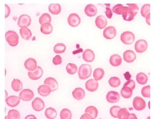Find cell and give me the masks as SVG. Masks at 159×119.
<instances>
[{
    "label": "cell",
    "mask_w": 159,
    "mask_h": 119,
    "mask_svg": "<svg viewBox=\"0 0 159 119\" xmlns=\"http://www.w3.org/2000/svg\"><path fill=\"white\" fill-rule=\"evenodd\" d=\"M66 70L70 75H74L77 72V67L74 64L69 63L66 67Z\"/></svg>",
    "instance_id": "74e56055"
},
{
    "label": "cell",
    "mask_w": 159,
    "mask_h": 119,
    "mask_svg": "<svg viewBox=\"0 0 159 119\" xmlns=\"http://www.w3.org/2000/svg\"><path fill=\"white\" fill-rule=\"evenodd\" d=\"M120 95L119 93L115 91L108 92L106 95L107 102L111 103H115L119 102L120 99Z\"/></svg>",
    "instance_id": "7c38bea8"
},
{
    "label": "cell",
    "mask_w": 159,
    "mask_h": 119,
    "mask_svg": "<svg viewBox=\"0 0 159 119\" xmlns=\"http://www.w3.org/2000/svg\"><path fill=\"white\" fill-rule=\"evenodd\" d=\"M105 74V72L103 69L97 68L93 72V77L94 79L97 81L101 80L103 78Z\"/></svg>",
    "instance_id": "d6a6232c"
},
{
    "label": "cell",
    "mask_w": 159,
    "mask_h": 119,
    "mask_svg": "<svg viewBox=\"0 0 159 119\" xmlns=\"http://www.w3.org/2000/svg\"><path fill=\"white\" fill-rule=\"evenodd\" d=\"M66 50V46L63 43H57L54 46V51L56 54H61L65 53Z\"/></svg>",
    "instance_id": "e575fe53"
},
{
    "label": "cell",
    "mask_w": 159,
    "mask_h": 119,
    "mask_svg": "<svg viewBox=\"0 0 159 119\" xmlns=\"http://www.w3.org/2000/svg\"><path fill=\"white\" fill-rule=\"evenodd\" d=\"M121 95L124 99H129L132 95L133 90L127 86H123L121 89Z\"/></svg>",
    "instance_id": "83f0119b"
},
{
    "label": "cell",
    "mask_w": 159,
    "mask_h": 119,
    "mask_svg": "<svg viewBox=\"0 0 159 119\" xmlns=\"http://www.w3.org/2000/svg\"><path fill=\"white\" fill-rule=\"evenodd\" d=\"M141 93L142 96L145 98H150V86H144L142 88Z\"/></svg>",
    "instance_id": "ee69618b"
},
{
    "label": "cell",
    "mask_w": 159,
    "mask_h": 119,
    "mask_svg": "<svg viewBox=\"0 0 159 119\" xmlns=\"http://www.w3.org/2000/svg\"><path fill=\"white\" fill-rule=\"evenodd\" d=\"M122 15L123 20L126 21H131L134 18V16L129 11H124Z\"/></svg>",
    "instance_id": "b9f144b4"
},
{
    "label": "cell",
    "mask_w": 159,
    "mask_h": 119,
    "mask_svg": "<svg viewBox=\"0 0 159 119\" xmlns=\"http://www.w3.org/2000/svg\"><path fill=\"white\" fill-rule=\"evenodd\" d=\"M5 6H6V18L8 17V16H9V15H10V12H11V10H10V8H9V6H8V5H5Z\"/></svg>",
    "instance_id": "f907efd6"
},
{
    "label": "cell",
    "mask_w": 159,
    "mask_h": 119,
    "mask_svg": "<svg viewBox=\"0 0 159 119\" xmlns=\"http://www.w3.org/2000/svg\"><path fill=\"white\" fill-rule=\"evenodd\" d=\"M72 95L76 100H80L85 96V93L84 90L81 88H76L72 92Z\"/></svg>",
    "instance_id": "603a6c76"
},
{
    "label": "cell",
    "mask_w": 159,
    "mask_h": 119,
    "mask_svg": "<svg viewBox=\"0 0 159 119\" xmlns=\"http://www.w3.org/2000/svg\"><path fill=\"white\" fill-rule=\"evenodd\" d=\"M129 119H137V117L134 114H130V116Z\"/></svg>",
    "instance_id": "db71d44e"
},
{
    "label": "cell",
    "mask_w": 159,
    "mask_h": 119,
    "mask_svg": "<svg viewBox=\"0 0 159 119\" xmlns=\"http://www.w3.org/2000/svg\"><path fill=\"white\" fill-rule=\"evenodd\" d=\"M80 18L77 13H71L68 18V22L71 27H77L80 24Z\"/></svg>",
    "instance_id": "9c48e42d"
},
{
    "label": "cell",
    "mask_w": 159,
    "mask_h": 119,
    "mask_svg": "<svg viewBox=\"0 0 159 119\" xmlns=\"http://www.w3.org/2000/svg\"><path fill=\"white\" fill-rule=\"evenodd\" d=\"M123 59L125 62L130 63L134 62L136 59V55L133 51L127 50L123 53Z\"/></svg>",
    "instance_id": "4fadbf2b"
},
{
    "label": "cell",
    "mask_w": 159,
    "mask_h": 119,
    "mask_svg": "<svg viewBox=\"0 0 159 119\" xmlns=\"http://www.w3.org/2000/svg\"><path fill=\"white\" fill-rule=\"evenodd\" d=\"M84 12L89 17H93L97 15V9L95 5L92 4H89L85 7Z\"/></svg>",
    "instance_id": "ac0fdd59"
},
{
    "label": "cell",
    "mask_w": 159,
    "mask_h": 119,
    "mask_svg": "<svg viewBox=\"0 0 159 119\" xmlns=\"http://www.w3.org/2000/svg\"><path fill=\"white\" fill-rule=\"evenodd\" d=\"M51 22V17L50 14L48 13H43L39 19V24H42L44 23H50Z\"/></svg>",
    "instance_id": "ab89813d"
},
{
    "label": "cell",
    "mask_w": 159,
    "mask_h": 119,
    "mask_svg": "<svg viewBox=\"0 0 159 119\" xmlns=\"http://www.w3.org/2000/svg\"><path fill=\"white\" fill-rule=\"evenodd\" d=\"M6 118L7 119H18L20 118V114L19 112L16 109H11L8 112V115Z\"/></svg>",
    "instance_id": "d590c367"
},
{
    "label": "cell",
    "mask_w": 159,
    "mask_h": 119,
    "mask_svg": "<svg viewBox=\"0 0 159 119\" xmlns=\"http://www.w3.org/2000/svg\"><path fill=\"white\" fill-rule=\"evenodd\" d=\"M5 37L7 42L11 46H16L19 43V35L16 32L13 31H7L5 34Z\"/></svg>",
    "instance_id": "7a4b0ae2"
},
{
    "label": "cell",
    "mask_w": 159,
    "mask_h": 119,
    "mask_svg": "<svg viewBox=\"0 0 159 119\" xmlns=\"http://www.w3.org/2000/svg\"><path fill=\"white\" fill-rule=\"evenodd\" d=\"M106 9L105 12L107 17L109 19L111 18L113 16V11L109 7H107Z\"/></svg>",
    "instance_id": "c3c4849f"
},
{
    "label": "cell",
    "mask_w": 159,
    "mask_h": 119,
    "mask_svg": "<svg viewBox=\"0 0 159 119\" xmlns=\"http://www.w3.org/2000/svg\"><path fill=\"white\" fill-rule=\"evenodd\" d=\"M130 116V113L126 108H120L118 112V118L120 119H128Z\"/></svg>",
    "instance_id": "1f68e13d"
},
{
    "label": "cell",
    "mask_w": 159,
    "mask_h": 119,
    "mask_svg": "<svg viewBox=\"0 0 159 119\" xmlns=\"http://www.w3.org/2000/svg\"><path fill=\"white\" fill-rule=\"evenodd\" d=\"M45 115L47 118L53 119L57 117V112L54 108L50 107L46 109Z\"/></svg>",
    "instance_id": "4dcf8cb0"
},
{
    "label": "cell",
    "mask_w": 159,
    "mask_h": 119,
    "mask_svg": "<svg viewBox=\"0 0 159 119\" xmlns=\"http://www.w3.org/2000/svg\"><path fill=\"white\" fill-rule=\"evenodd\" d=\"M110 63L113 67H118L121 65L122 62L121 57L118 54H114L110 58Z\"/></svg>",
    "instance_id": "cb8c5ba5"
},
{
    "label": "cell",
    "mask_w": 159,
    "mask_h": 119,
    "mask_svg": "<svg viewBox=\"0 0 159 119\" xmlns=\"http://www.w3.org/2000/svg\"><path fill=\"white\" fill-rule=\"evenodd\" d=\"M148 45L146 41L140 39L137 41L135 44L134 49L138 53H143L148 48Z\"/></svg>",
    "instance_id": "277c9868"
},
{
    "label": "cell",
    "mask_w": 159,
    "mask_h": 119,
    "mask_svg": "<svg viewBox=\"0 0 159 119\" xmlns=\"http://www.w3.org/2000/svg\"><path fill=\"white\" fill-rule=\"evenodd\" d=\"M83 49H80L79 50H78V51H76L75 52H73V53H77L76 54H77V53H80V52H82Z\"/></svg>",
    "instance_id": "11a10c76"
},
{
    "label": "cell",
    "mask_w": 159,
    "mask_h": 119,
    "mask_svg": "<svg viewBox=\"0 0 159 119\" xmlns=\"http://www.w3.org/2000/svg\"><path fill=\"white\" fill-rule=\"evenodd\" d=\"M11 87L15 91H19L22 89V82L19 79H14L11 82Z\"/></svg>",
    "instance_id": "f546056e"
},
{
    "label": "cell",
    "mask_w": 159,
    "mask_h": 119,
    "mask_svg": "<svg viewBox=\"0 0 159 119\" xmlns=\"http://www.w3.org/2000/svg\"><path fill=\"white\" fill-rule=\"evenodd\" d=\"M112 11L114 13L118 15H122V12L125 11H129L128 7L124 6L122 4H117L114 6Z\"/></svg>",
    "instance_id": "484cf974"
},
{
    "label": "cell",
    "mask_w": 159,
    "mask_h": 119,
    "mask_svg": "<svg viewBox=\"0 0 159 119\" xmlns=\"http://www.w3.org/2000/svg\"><path fill=\"white\" fill-rule=\"evenodd\" d=\"M83 59L87 62H92L94 60L95 55L93 51L90 49H87L83 53Z\"/></svg>",
    "instance_id": "e0dca14e"
},
{
    "label": "cell",
    "mask_w": 159,
    "mask_h": 119,
    "mask_svg": "<svg viewBox=\"0 0 159 119\" xmlns=\"http://www.w3.org/2000/svg\"><path fill=\"white\" fill-rule=\"evenodd\" d=\"M99 86L98 81L95 79L88 80L85 83V88L90 92H94L97 90Z\"/></svg>",
    "instance_id": "5bb4252c"
},
{
    "label": "cell",
    "mask_w": 159,
    "mask_h": 119,
    "mask_svg": "<svg viewBox=\"0 0 159 119\" xmlns=\"http://www.w3.org/2000/svg\"><path fill=\"white\" fill-rule=\"evenodd\" d=\"M38 92L40 95L43 97L48 96L51 92V89L48 85H43L40 86L38 88Z\"/></svg>",
    "instance_id": "44dd1931"
},
{
    "label": "cell",
    "mask_w": 159,
    "mask_h": 119,
    "mask_svg": "<svg viewBox=\"0 0 159 119\" xmlns=\"http://www.w3.org/2000/svg\"><path fill=\"white\" fill-rule=\"evenodd\" d=\"M124 76H125V79H126L127 80L130 79L131 77V76L130 74H129L128 72L125 73L124 74Z\"/></svg>",
    "instance_id": "f5cc1de1"
},
{
    "label": "cell",
    "mask_w": 159,
    "mask_h": 119,
    "mask_svg": "<svg viewBox=\"0 0 159 119\" xmlns=\"http://www.w3.org/2000/svg\"><path fill=\"white\" fill-rule=\"evenodd\" d=\"M53 63L54 65H59L61 64L62 63V58L61 57L60 55H56L55 57L53 58Z\"/></svg>",
    "instance_id": "7dc6e473"
},
{
    "label": "cell",
    "mask_w": 159,
    "mask_h": 119,
    "mask_svg": "<svg viewBox=\"0 0 159 119\" xmlns=\"http://www.w3.org/2000/svg\"><path fill=\"white\" fill-rule=\"evenodd\" d=\"M20 100L19 97L16 96H11L6 98V102L8 106L15 107L19 104Z\"/></svg>",
    "instance_id": "ffe728a7"
},
{
    "label": "cell",
    "mask_w": 159,
    "mask_h": 119,
    "mask_svg": "<svg viewBox=\"0 0 159 119\" xmlns=\"http://www.w3.org/2000/svg\"><path fill=\"white\" fill-rule=\"evenodd\" d=\"M95 24L98 29H104L107 25V20L103 15H99L96 18L95 20Z\"/></svg>",
    "instance_id": "2e32d148"
},
{
    "label": "cell",
    "mask_w": 159,
    "mask_h": 119,
    "mask_svg": "<svg viewBox=\"0 0 159 119\" xmlns=\"http://www.w3.org/2000/svg\"><path fill=\"white\" fill-rule=\"evenodd\" d=\"M24 65L27 70L30 71L35 70L37 67V62L36 60L32 58L27 59L25 61Z\"/></svg>",
    "instance_id": "d6986e66"
},
{
    "label": "cell",
    "mask_w": 159,
    "mask_h": 119,
    "mask_svg": "<svg viewBox=\"0 0 159 119\" xmlns=\"http://www.w3.org/2000/svg\"><path fill=\"white\" fill-rule=\"evenodd\" d=\"M116 28L113 26L107 27L103 30V36L107 39H113L116 35Z\"/></svg>",
    "instance_id": "52a82bcc"
},
{
    "label": "cell",
    "mask_w": 159,
    "mask_h": 119,
    "mask_svg": "<svg viewBox=\"0 0 159 119\" xmlns=\"http://www.w3.org/2000/svg\"><path fill=\"white\" fill-rule=\"evenodd\" d=\"M34 94L31 90L24 89L20 92L19 98L20 99L24 101H30L33 99Z\"/></svg>",
    "instance_id": "8992f818"
},
{
    "label": "cell",
    "mask_w": 159,
    "mask_h": 119,
    "mask_svg": "<svg viewBox=\"0 0 159 119\" xmlns=\"http://www.w3.org/2000/svg\"><path fill=\"white\" fill-rule=\"evenodd\" d=\"M80 119H93V117H92L91 116V115H90L88 113H86V112H85V113L83 115H82L81 116V117H80Z\"/></svg>",
    "instance_id": "681fc988"
},
{
    "label": "cell",
    "mask_w": 159,
    "mask_h": 119,
    "mask_svg": "<svg viewBox=\"0 0 159 119\" xmlns=\"http://www.w3.org/2000/svg\"><path fill=\"white\" fill-rule=\"evenodd\" d=\"M134 108L135 110L141 111L145 109L146 103L145 100L140 97H136L133 102Z\"/></svg>",
    "instance_id": "5b68a950"
},
{
    "label": "cell",
    "mask_w": 159,
    "mask_h": 119,
    "mask_svg": "<svg viewBox=\"0 0 159 119\" xmlns=\"http://www.w3.org/2000/svg\"><path fill=\"white\" fill-rule=\"evenodd\" d=\"M43 70L40 67L38 66L35 70L30 71L28 73V75L30 79L32 80H38L40 79L43 75Z\"/></svg>",
    "instance_id": "30bf717a"
},
{
    "label": "cell",
    "mask_w": 159,
    "mask_h": 119,
    "mask_svg": "<svg viewBox=\"0 0 159 119\" xmlns=\"http://www.w3.org/2000/svg\"><path fill=\"white\" fill-rule=\"evenodd\" d=\"M40 30L43 34H50L53 31V27L50 23H44L41 24Z\"/></svg>",
    "instance_id": "d4e9b609"
},
{
    "label": "cell",
    "mask_w": 159,
    "mask_h": 119,
    "mask_svg": "<svg viewBox=\"0 0 159 119\" xmlns=\"http://www.w3.org/2000/svg\"><path fill=\"white\" fill-rule=\"evenodd\" d=\"M44 84L48 85L51 89V92H54V91L58 89V82L54 78L52 77H48L45 80L44 82Z\"/></svg>",
    "instance_id": "9a60e30c"
},
{
    "label": "cell",
    "mask_w": 159,
    "mask_h": 119,
    "mask_svg": "<svg viewBox=\"0 0 159 119\" xmlns=\"http://www.w3.org/2000/svg\"><path fill=\"white\" fill-rule=\"evenodd\" d=\"M109 84L111 87H118L121 84V81L119 78L116 77H112L109 79Z\"/></svg>",
    "instance_id": "f35d334b"
},
{
    "label": "cell",
    "mask_w": 159,
    "mask_h": 119,
    "mask_svg": "<svg viewBox=\"0 0 159 119\" xmlns=\"http://www.w3.org/2000/svg\"><path fill=\"white\" fill-rule=\"evenodd\" d=\"M135 86V82L132 79H130L127 80L123 86H127V87H129V88H131L133 90L134 89Z\"/></svg>",
    "instance_id": "bcb514c9"
},
{
    "label": "cell",
    "mask_w": 159,
    "mask_h": 119,
    "mask_svg": "<svg viewBox=\"0 0 159 119\" xmlns=\"http://www.w3.org/2000/svg\"><path fill=\"white\" fill-rule=\"evenodd\" d=\"M120 39L123 43L125 45H131L134 42L135 35L131 31H125L121 34Z\"/></svg>",
    "instance_id": "3957f363"
},
{
    "label": "cell",
    "mask_w": 159,
    "mask_h": 119,
    "mask_svg": "<svg viewBox=\"0 0 159 119\" xmlns=\"http://www.w3.org/2000/svg\"><path fill=\"white\" fill-rule=\"evenodd\" d=\"M31 19L28 15H21L19 18L17 24L19 27H29L31 24Z\"/></svg>",
    "instance_id": "ba28073f"
},
{
    "label": "cell",
    "mask_w": 159,
    "mask_h": 119,
    "mask_svg": "<svg viewBox=\"0 0 159 119\" xmlns=\"http://www.w3.org/2000/svg\"><path fill=\"white\" fill-rule=\"evenodd\" d=\"M121 108L119 106L115 105L111 107L110 109V113L111 116L114 118H118V112Z\"/></svg>",
    "instance_id": "f6af8a7d"
},
{
    "label": "cell",
    "mask_w": 159,
    "mask_h": 119,
    "mask_svg": "<svg viewBox=\"0 0 159 119\" xmlns=\"http://www.w3.org/2000/svg\"><path fill=\"white\" fill-rule=\"evenodd\" d=\"M49 11L53 15H58L61 11V6L59 4H51L49 6Z\"/></svg>",
    "instance_id": "f1b7e54d"
},
{
    "label": "cell",
    "mask_w": 159,
    "mask_h": 119,
    "mask_svg": "<svg viewBox=\"0 0 159 119\" xmlns=\"http://www.w3.org/2000/svg\"><path fill=\"white\" fill-rule=\"evenodd\" d=\"M86 113H88L91 115L93 119H95L97 117L98 114V111L97 108L94 106H89L86 108L85 110Z\"/></svg>",
    "instance_id": "836d02e7"
},
{
    "label": "cell",
    "mask_w": 159,
    "mask_h": 119,
    "mask_svg": "<svg viewBox=\"0 0 159 119\" xmlns=\"http://www.w3.org/2000/svg\"><path fill=\"white\" fill-rule=\"evenodd\" d=\"M150 12V5L149 4H145L142 6L141 9V14L143 17H145L147 14Z\"/></svg>",
    "instance_id": "60d3db41"
},
{
    "label": "cell",
    "mask_w": 159,
    "mask_h": 119,
    "mask_svg": "<svg viewBox=\"0 0 159 119\" xmlns=\"http://www.w3.org/2000/svg\"><path fill=\"white\" fill-rule=\"evenodd\" d=\"M137 82L141 85H145L148 80V76L143 73H140L137 74L136 76Z\"/></svg>",
    "instance_id": "4316f807"
},
{
    "label": "cell",
    "mask_w": 159,
    "mask_h": 119,
    "mask_svg": "<svg viewBox=\"0 0 159 119\" xmlns=\"http://www.w3.org/2000/svg\"><path fill=\"white\" fill-rule=\"evenodd\" d=\"M92 69L89 64H82L79 67L78 70V76L80 79L85 80L91 77L92 74Z\"/></svg>",
    "instance_id": "6da1fadb"
},
{
    "label": "cell",
    "mask_w": 159,
    "mask_h": 119,
    "mask_svg": "<svg viewBox=\"0 0 159 119\" xmlns=\"http://www.w3.org/2000/svg\"><path fill=\"white\" fill-rule=\"evenodd\" d=\"M32 108L36 111L43 110L45 107V103L43 101L39 98H36L32 102Z\"/></svg>",
    "instance_id": "8fae6325"
},
{
    "label": "cell",
    "mask_w": 159,
    "mask_h": 119,
    "mask_svg": "<svg viewBox=\"0 0 159 119\" xmlns=\"http://www.w3.org/2000/svg\"><path fill=\"white\" fill-rule=\"evenodd\" d=\"M145 19H146V23L148 25H150V13H148L145 16Z\"/></svg>",
    "instance_id": "816d5d0a"
},
{
    "label": "cell",
    "mask_w": 159,
    "mask_h": 119,
    "mask_svg": "<svg viewBox=\"0 0 159 119\" xmlns=\"http://www.w3.org/2000/svg\"><path fill=\"white\" fill-rule=\"evenodd\" d=\"M60 115L61 119H70L72 118V114L71 111L68 108H64L61 112Z\"/></svg>",
    "instance_id": "8d00e7d4"
},
{
    "label": "cell",
    "mask_w": 159,
    "mask_h": 119,
    "mask_svg": "<svg viewBox=\"0 0 159 119\" xmlns=\"http://www.w3.org/2000/svg\"><path fill=\"white\" fill-rule=\"evenodd\" d=\"M126 5L128 6L129 11L133 14L134 16L136 15L139 9L138 5L137 4H127Z\"/></svg>",
    "instance_id": "7bdbcfd3"
},
{
    "label": "cell",
    "mask_w": 159,
    "mask_h": 119,
    "mask_svg": "<svg viewBox=\"0 0 159 119\" xmlns=\"http://www.w3.org/2000/svg\"><path fill=\"white\" fill-rule=\"evenodd\" d=\"M20 32L22 37L26 40H29L32 37V33L28 27H21L20 29Z\"/></svg>",
    "instance_id": "7402d4cb"
}]
</instances>
